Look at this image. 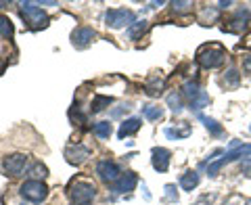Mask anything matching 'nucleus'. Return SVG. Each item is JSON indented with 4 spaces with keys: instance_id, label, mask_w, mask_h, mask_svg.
<instances>
[{
    "instance_id": "a211bd4d",
    "label": "nucleus",
    "mask_w": 251,
    "mask_h": 205,
    "mask_svg": "<svg viewBox=\"0 0 251 205\" xmlns=\"http://www.w3.org/2000/svg\"><path fill=\"white\" fill-rule=\"evenodd\" d=\"M140 111H143V117L149 122H159L163 117V109L159 105H151V102H147V105L140 107Z\"/></svg>"
},
{
    "instance_id": "f3484780",
    "label": "nucleus",
    "mask_w": 251,
    "mask_h": 205,
    "mask_svg": "<svg viewBox=\"0 0 251 205\" xmlns=\"http://www.w3.org/2000/svg\"><path fill=\"white\" fill-rule=\"evenodd\" d=\"M163 86H166V82H163L159 76H153V77H149L147 80L145 92L149 94V97H159V94L163 92Z\"/></svg>"
},
{
    "instance_id": "4468645a",
    "label": "nucleus",
    "mask_w": 251,
    "mask_h": 205,
    "mask_svg": "<svg viewBox=\"0 0 251 205\" xmlns=\"http://www.w3.org/2000/svg\"><path fill=\"white\" fill-rule=\"evenodd\" d=\"M140 126H143V120H140V117H128V120L122 122L120 130H117V138L132 136V134H136L140 130Z\"/></svg>"
},
{
    "instance_id": "6e6552de",
    "label": "nucleus",
    "mask_w": 251,
    "mask_h": 205,
    "mask_svg": "<svg viewBox=\"0 0 251 205\" xmlns=\"http://www.w3.org/2000/svg\"><path fill=\"white\" fill-rule=\"evenodd\" d=\"M249 23H251L249 11H247V9H239V11L228 19V23H226L224 29L230 31V34H243V31H247Z\"/></svg>"
},
{
    "instance_id": "39448f33",
    "label": "nucleus",
    "mask_w": 251,
    "mask_h": 205,
    "mask_svg": "<svg viewBox=\"0 0 251 205\" xmlns=\"http://www.w3.org/2000/svg\"><path fill=\"white\" fill-rule=\"evenodd\" d=\"M134 11H130V9H109L105 13V26L107 27H111V29H122L126 26H132L134 23Z\"/></svg>"
},
{
    "instance_id": "6ab92c4d",
    "label": "nucleus",
    "mask_w": 251,
    "mask_h": 205,
    "mask_svg": "<svg viewBox=\"0 0 251 205\" xmlns=\"http://www.w3.org/2000/svg\"><path fill=\"white\" fill-rule=\"evenodd\" d=\"M113 102L111 97H105V94H97V97L92 99L90 102V111L92 113H100V111H105V107H109Z\"/></svg>"
},
{
    "instance_id": "9b49d317",
    "label": "nucleus",
    "mask_w": 251,
    "mask_h": 205,
    "mask_svg": "<svg viewBox=\"0 0 251 205\" xmlns=\"http://www.w3.org/2000/svg\"><path fill=\"white\" fill-rule=\"evenodd\" d=\"M88 157H90V149L88 147H84L80 143H75V145H69L65 149V159L72 163V165H82L88 161Z\"/></svg>"
},
{
    "instance_id": "f8f14e48",
    "label": "nucleus",
    "mask_w": 251,
    "mask_h": 205,
    "mask_svg": "<svg viewBox=\"0 0 251 205\" xmlns=\"http://www.w3.org/2000/svg\"><path fill=\"white\" fill-rule=\"evenodd\" d=\"M94 38H97V31H94L92 27H77V29H74V34H72V44L75 46L77 51H84V49H88V46L92 44Z\"/></svg>"
},
{
    "instance_id": "412c9836",
    "label": "nucleus",
    "mask_w": 251,
    "mask_h": 205,
    "mask_svg": "<svg viewBox=\"0 0 251 205\" xmlns=\"http://www.w3.org/2000/svg\"><path fill=\"white\" fill-rule=\"evenodd\" d=\"M92 134L97 138H103L105 140V138H109L113 134V128H111V124H109V122H97V124L92 126Z\"/></svg>"
},
{
    "instance_id": "2eb2a0df",
    "label": "nucleus",
    "mask_w": 251,
    "mask_h": 205,
    "mask_svg": "<svg viewBox=\"0 0 251 205\" xmlns=\"http://www.w3.org/2000/svg\"><path fill=\"white\" fill-rule=\"evenodd\" d=\"M147 29H149V21H134L132 26L126 29V38L128 40H140L145 34H147Z\"/></svg>"
},
{
    "instance_id": "f257e3e1",
    "label": "nucleus",
    "mask_w": 251,
    "mask_h": 205,
    "mask_svg": "<svg viewBox=\"0 0 251 205\" xmlns=\"http://www.w3.org/2000/svg\"><path fill=\"white\" fill-rule=\"evenodd\" d=\"M19 15L21 19L25 21V26L29 29H42L49 26V15H46L42 11L40 2H31V0H27V2H19Z\"/></svg>"
},
{
    "instance_id": "aec40b11",
    "label": "nucleus",
    "mask_w": 251,
    "mask_h": 205,
    "mask_svg": "<svg viewBox=\"0 0 251 205\" xmlns=\"http://www.w3.org/2000/svg\"><path fill=\"white\" fill-rule=\"evenodd\" d=\"M197 117H199V122H203V126L209 130V134L211 136H220V134L224 132V128L220 126L216 120H211V117H207V115H201V113H197Z\"/></svg>"
},
{
    "instance_id": "c85d7f7f",
    "label": "nucleus",
    "mask_w": 251,
    "mask_h": 205,
    "mask_svg": "<svg viewBox=\"0 0 251 205\" xmlns=\"http://www.w3.org/2000/svg\"><path fill=\"white\" fill-rule=\"evenodd\" d=\"M163 191H166V199L168 201H178V191H176V184H166L163 186Z\"/></svg>"
},
{
    "instance_id": "72a5a7b5",
    "label": "nucleus",
    "mask_w": 251,
    "mask_h": 205,
    "mask_svg": "<svg viewBox=\"0 0 251 205\" xmlns=\"http://www.w3.org/2000/svg\"><path fill=\"white\" fill-rule=\"evenodd\" d=\"M4 6H9V2H4V0H0V9H4Z\"/></svg>"
},
{
    "instance_id": "393cba45",
    "label": "nucleus",
    "mask_w": 251,
    "mask_h": 205,
    "mask_svg": "<svg viewBox=\"0 0 251 205\" xmlns=\"http://www.w3.org/2000/svg\"><path fill=\"white\" fill-rule=\"evenodd\" d=\"M207 105H209V94H207L205 90H203L197 99L188 102V109H191V111H197V113H199L201 109H203V107H207Z\"/></svg>"
},
{
    "instance_id": "2f4dec72",
    "label": "nucleus",
    "mask_w": 251,
    "mask_h": 205,
    "mask_svg": "<svg viewBox=\"0 0 251 205\" xmlns=\"http://www.w3.org/2000/svg\"><path fill=\"white\" fill-rule=\"evenodd\" d=\"M243 174L251 178V159H245V161H243Z\"/></svg>"
},
{
    "instance_id": "cd10ccee",
    "label": "nucleus",
    "mask_w": 251,
    "mask_h": 205,
    "mask_svg": "<svg viewBox=\"0 0 251 205\" xmlns=\"http://www.w3.org/2000/svg\"><path fill=\"white\" fill-rule=\"evenodd\" d=\"M172 11L178 13V15L191 13L193 11V2H172Z\"/></svg>"
},
{
    "instance_id": "ddd939ff",
    "label": "nucleus",
    "mask_w": 251,
    "mask_h": 205,
    "mask_svg": "<svg viewBox=\"0 0 251 205\" xmlns=\"http://www.w3.org/2000/svg\"><path fill=\"white\" fill-rule=\"evenodd\" d=\"M163 132H166V136H168L170 140H182V138L191 136L193 128H191V124H188V122H178L174 128H166Z\"/></svg>"
},
{
    "instance_id": "0eeeda50",
    "label": "nucleus",
    "mask_w": 251,
    "mask_h": 205,
    "mask_svg": "<svg viewBox=\"0 0 251 205\" xmlns=\"http://www.w3.org/2000/svg\"><path fill=\"white\" fill-rule=\"evenodd\" d=\"M97 176L103 180V182L113 184L115 180L122 176V170H120V165H117L115 161H111V159H100L97 163Z\"/></svg>"
},
{
    "instance_id": "c756f323",
    "label": "nucleus",
    "mask_w": 251,
    "mask_h": 205,
    "mask_svg": "<svg viewBox=\"0 0 251 205\" xmlns=\"http://www.w3.org/2000/svg\"><path fill=\"white\" fill-rule=\"evenodd\" d=\"M241 63H243V72H245V74H251V52L243 54V57H241Z\"/></svg>"
},
{
    "instance_id": "c9c22d12",
    "label": "nucleus",
    "mask_w": 251,
    "mask_h": 205,
    "mask_svg": "<svg viewBox=\"0 0 251 205\" xmlns=\"http://www.w3.org/2000/svg\"><path fill=\"white\" fill-rule=\"evenodd\" d=\"M249 46H251V40H249Z\"/></svg>"
},
{
    "instance_id": "f03ea898",
    "label": "nucleus",
    "mask_w": 251,
    "mask_h": 205,
    "mask_svg": "<svg viewBox=\"0 0 251 205\" xmlns=\"http://www.w3.org/2000/svg\"><path fill=\"white\" fill-rule=\"evenodd\" d=\"M226 61V49L222 44H203L197 51V63L205 69H216Z\"/></svg>"
},
{
    "instance_id": "9d476101",
    "label": "nucleus",
    "mask_w": 251,
    "mask_h": 205,
    "mask_svg": "<svg viewBox=\"0 0 251 205\" xmlns=\"http://www.w3.org/2000/svg\"><path fill=\"white\" fill-rule=\"evenodd\" d=\"M170 161H172V153L168 151V149L155 147L151 151V165H153L155 172H159V174L170 170Z\"/></svg>"
},
{
    "instance_id": "5701e85b",
    "label": "nucleus",
    "mask_w": 251,
    "mask_h": 205,
    "mask_svg": "<svg viewBox=\"0 0 251 205\" xmlns=\"http://www.w3.org/2000/svg\"><path fill=\"white\" fill-rule=\"evenodd\" d=\"M15 34V26H13V21L6 17V15H0V36L4 38V40H11Z\"/></svg>"
},
{
    "instance_id": "20e7f679",
    "label": "nucleus",
    "mask_w": 251,
    "mask_h": 205,
    "mask_svg": "<svg viewBox=\"0 0 251 205\" xmlns=\"http://www.w3.org/2000/svg\"><path fill=\"white\" fill-rule=\"evenodd\" d=\"M19 193L23 199L29 203H42L46 197H49V186H46L42 180H27V182L21 184Z\"/></svg>"
},
{
    "instance_id": "b1692460",
    "label": "nucleus",
    "mask_w": 251,
    "mask_h": 205,
    "mask_svg": "<svg viewBox=\"0 0 251 205\" xmlns=\"http://www.w3.org/2000/svg\"><path fill=\"white\" fill-rule=\"evenodd\" d=\"M201 92H203V90L199 88V84H197V82H186V84L182 86V92H180V94H182L184 99H188V102H191V101L197 99Z\"/></svg>"
},
{
    "instance_id": "473e14b6",
    "label": "nucleus",
    "mask_w": 251,
    "mask_h": 205,
    "mask_svg": "<svg viewBox=\"0 0 251 205\" xmlns=\"http://www.w3.org/2000/svg\"><path fill=\"white\" fill-rule=\"evenodd\" d=\"M230 4H232V2H220L218 6H220V9H226V6H230Z\"/></svg>"
},
{
    "instance_id": "1a4fd4ad",
    "label": "nucleus",
    "mask_w": 251,
    "mask_h": 205,
    "mask_svg": "<svg viewBox=\"0 0 251 205\" xmlns=\"http://www.w3.org/2000/svg\"><path fill=\"white\" fill-rule=\"evenodd\" d=\"M136 184H138V176L134 174V172H126V174H122L113 184H109V191L115 193V195H122V193L134 191Z\"/></svg>"
},
{
    "instance_id": "423d86ee",
    "label": "nucleus",
    "mask_w": 251,
    "mask_h": 205,
    "mask_svg": "<svg viewBox=\"0 0 251 205\" xmlns=\"http://www.w3.org/2000/svg\"><path fill=\"white\" fill-rule=\"evenodd\" d=\"M27 165V155L23 153H15V155H6L2 161H0V172L4 176H11V178H17L21 176V172L25 170Z\"/></svg>"
},
{
    "instance_id": "bb28decb",
    "label": "nucleus",
    "mask_w": 251,
    "mask_h": 205,
    "mask_svg": "<svg viewBox=\"0 0 251 205\" xmlns=\"http://www.w3.org/2000/svg\"><path fill=\"white\" fill-rule=\"evenodd\" d=\"M46 172H49V170H46L44 165H42L40 161H38V163H34V165H31V170H29V176H31V180H40V178H44V176H46Z\"/></svg>"
},
{
    "instance_id": "4be33fe9",
    "label": "nucleus",
    "mask_w": 251,
    "mask_h": 205,
    "mask_svg": "<svg viewBox=\"0 0 251 205\" xmlns=\"http://www.w3.org/2000/svg\"><path fill=\"white\" fill-rule=\"evenodd\" d=\"M222 84L226 86V88H230V90L239 88V84H241V74L237 72V69H228V72L224 74V77H222Z\"/></svg>"
},
{
    "instance_id": "7c9ffc66",
    "label": "nucleus",
    "mask_w": 251,
    "mask_h": 205,
    "mask_svg": "<svg viewBox=\"0 0 251 205\" xmlns=\"http://www.w3.org/2000/svg\"><path fill=\"white\" fill-rule=\"evenodd\" d=\"M124 111H126V113L130 111V105H128V102H126V105H120V107H115L113 111H111V117H120V115H124Z\"/></svg>"
},
{
    "instance_id": "dca6fc26",
    "label": "nucleus",
    "mask_w": 251,
    "mask_h": 205,
    "mask_svg": "<svg viewBox=\"0 0 251 205\" xmlns=\"http://www.w3.org/2000/svg\"><path fill=\"white\" fill-rule=\"evenodd\" d=\"M199 186V174L195 170H188L180 176V188L182 191H193V188Z\"/></svg>"
},
{
    "instance_id": "a878e982",
    "label": "nucleus",
    "mask_w": 251,
    "mask_h": 205,
    "mask_svg": "<svg viewBox=\"0 0 251 205\" xmlns=\"http://www.w3.org/2000/svg\"><path fill=\"white\" fill-rule=\"evenodd\" d=\"M168 105H170V109L174 113H180L184 109V105H182V94H176V92L168 94Z\"/></svg>"
},
{
    "instance_id": "f704fd0d",
    "label": "nucleus",
    "mask_w": 251,
    "mask_h": 205,
    "mask_svg": "<svg viewBox=\"0 0 251 205\" xmlns=\"http://www.w3.org/2000/svg\"><path fill=\"white\" fill-rule=\"evenodd\" d=\"M249 132H251V126H249Z\"/></svg>"
},
{
    "instance_id": "7ed1b4c3",
    "label": "nucleus",
    "mask_w": 251,
    "mask_h": 205,
    "mask_svg": "<svg viewBox=\"0 0 251 205\" xmlns=\"http://www.w3.org/2000/svg\"><path fill=\"white\" fill-rule=\"evenodd\" d=\"M67 195L74 205H90L97 197V186L88 180H74L67 188Z\"/></svg>"
}]
</instances>
